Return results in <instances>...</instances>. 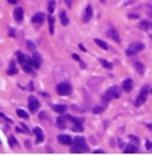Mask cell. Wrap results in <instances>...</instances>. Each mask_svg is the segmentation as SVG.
Wrapping results in <instances>:
<instances>
[{"instance_id":"1","label":"cell","mask_w":152,"mask_h":155,"mask_svg":"<svg viewBox=\"0 0 152 155\" xmlns=\"http://www.w3.org/2000/svg\"><path fill=\"white\" fill-rule=\"evenodd\" d=\"M87 151V145H86V141L83 137H76L75 141H73V148H72V152H86Z\"/></svg>"},{"instance_id":"2","label":"cell","mask_w":152,"mask_h":155,"mask_svg":"<svg viewBox=\"0 0 152 155\" xmlns=\"http://www.w3.org/2000/svg\"><path fill=\"white\" fill-rule=\"evenodd\" d=\"M120 94H121V90L118 86H111L106 90V93H104V96H103V100L104 102H110V100H113V99H118L120 97Z\"/></svg>"},{"instance_id":"3","label":"cell","mask_w":152,"mask_h":155,"mask_svg":"<svg viewBox=\"0 0 152 155\" xmlns=\"http://www.w3.org/2000/svg\"><path fill=\"white\" fill-rule=\"evenodd\" d=\"M148 92H149V88H148V86H144V88L141 89V93H139L138 97L135 99V106H137V107H141V106L145 103L147 96H148Z\"/></svg>"},{"instance_id":"4","label":"cell","mask_w":152,"mask_h":155,"mask_svg":"<svg viewBox=\"0 0 152 155\" xmlns=\"http://www.w3.org/2000/svg\"><path fill=\"white\" fill-rule=\"evenodd\" d=\"M56 92H58L59 96H68V94H70V92H72V86H70L68 82H62V83H59V85L56 86Z\"/></svg>"},{"instance_id":"5","label":"cell","mask_w":152,"mask_h":155,"mask_svg":"<svg viewBox=\"0 0 152 155\" xmlns=\"http://www.w3.org/2000/svg\"><path fill=\"white\" fill-rule=\"evenodd\" d=\"M38 107H40L38 99H37L35 96H30V97H28V109H30V111L34 113V111L38 110Z\"/></svg>"},{"instance_id":"6","label":"cell","mask_w":152,"mask_h":155,"mask_svg":"<svg viewBox=\"0 0 152 155\" xmlns=\"http://www.w3.org/2000/svg\"><path fill=\"white\" fill-rule=\"evenodd\" d=\"M139 28H141L142 31L148 33V35L152 38V23L151 21H148V20H142V21L139 23Z\"/></svg>"},{"instance_id":"7","label":"cell","mask_w":152,"mask_h":155,"mask_svg":"<svg viewBox=\"0 0 152 155\" xmlns=\"http://www.w3.org/2000/svg\"><path fill=\"white\" fill-rule=\"evenodd\" d=\"M58 141H59L61 144H64V145H70V144H73V140H72L69 135H66V134H61V135L58 137Z\"/></svg>"},{"instance_id":"8","label":"cell","mask_w":152,"mask_h":155,"mask_svg":"<svg viewBox=\"0 0 152 155\" xmlns=\"http://www.w3.org/2000/svg\"><path fill=\"white\" fill-rule=\"evenodd\" d=\"M30 62H31L33 68H35V69H38V68H40V65H41V58L38 57V54H37V52H34L33 58H30Z\"/></svg>"},{"instance_id":"9","label":"cell","mask_w":152,"mask_h":155,"mask_svg":"<svg viewBox=\"0 0 152 155\" xmlns=\"http://www.w3.org/2000/svg\"><path fill=\"white\" fill-rule=\"evenodd\" d=\"M92 14H93V9H92V6H87L86 9H85V13H83V23H89L90 21V19H92Z\"/></svg>"},{"instance_id":"10","label":"cell","mask_w":152,"mask_h":155,"mask_svg":"<svg viewBox=\"0 0 152 155\" xmlns=\"http://www.w3.org/2000/svg\"><path fill=\"white\" fill-rule=\"evenodd\" d=\"M137 151H138V145L134 144V142H130V144L125 145V148H124V152H125V154H135Z\"/></svg>"},{"instance_id":"11","label":"cell","mask_w":152,"mask_h":155,"mask_svg":"<svg viewBox=\"0 0 152 155\" xmlns=\"http://www.w3.org/2000/svg\"><path fill=\"white\" fill-rule=\"evenodd\" d=\"M144 48H145V45L142 44V43H132V44L130 45V49L131 51H134L135 54L139 52V51H142Z\"/></svg>"},{"instance_id":"12","label":"cell","mask_w":152,"mask_h":155,"mask_svg":"<svg viewBox=\"0 0 152 155\" xmlns=\"http://www.w3.org/2000/svg\"><path fill=\"white\" fill-rule=\"evenodd\" d=\"M23 19H24V10H23L21 7H17L14 10V20L16 21H21Z\"/></svg>"},{"instance_id":"13","label":"cell","mask_w":152,"mask_h":155,"mask_svg":"<svg viewBox=\"0 0 152 155\" xmlns=\"http://www.w3.org/2000/svg\"><path fill=\"white\" fill-rule=\"evenodd\" d=\"M45 20V14L44 13H35L34 16H33V19H31V21L35 23V24H40V23H42Z\"/></svg>"},{"instance_id":"14","label":"cell","mask_w":152,"mask_h":155,"mask_svg":"<svg viewBox=\"0 0 152 155\" xmlns=\"http://www.w3.org/2000/svg\"><path fill=\"white\" fill-rule=\"evenodd\" d=\"M16 57H17V61H19V62H20L21 65L27 64V62H30V58H27V57H25V55H24L23 52H20V51H19L17 54H16Z\"/></svg>"},{"instance_id":"15","label":"cell","mask_w":152,"mask_h":155,"mask_svg":"<svg viewBox=\"0 0 152 155\" xmlns=\"http://www.w3.org/2000/svg\"><path fill=\"white\" fill-rule=\"evenodd\" d=\"M107 35H109L110 38H113L115 43H120V37H118V33H117L114 28H110L109 31H107Z\"/></svg>"},{"instance_id":"16","label":"cell","mask_w":152,"mask_h":155,"mask_svg":"<svg viewBox=\"0 0 152 155\" xmlns=\"http://www.w3.org/2000/svg\"><path fill=\"white\" fill-rule=\"evenodd\" d=\"M123 89H124V92H127V93L131 92V90H132V79H130V78L125 79V80L123 82Z\"/></svg>"},{"instance_id":"17","label":"cell","mask_w":152,"mask_h":155,"mask_svg":"<svg viewBox=\"0 0 152 155\" xmlns=\"http://www.w3.org/2000/svg\"><path fill=\"white\" fill-rule=\"evenodd\" d=\"M52 110L56 111L58 114H64L66 111V106L65 104H52Z\"/></svg>"},{"instance_id":"18","label":"cell","mask_w":152,"mask_h":155,"mask_svg":"<svg viewBox=\"0 0 152 155\" xmlns=\"http://www.w3.org/2000/svg\"><path fill=\"white\" fill-rule=\"evenodd\" d=\"M33 133L37 135V142H41V141H44V134H42V130H41V128L35 127V128H33Z\"/></svg>"},{"instance_id":"19","label":"cell","mask_w":152,"mask_h":155,"mask_svg":"<svg viewBox=\"0 0 152 155\" xmlns=\"http://www.w3.org/2000/svg\"><path fill=\"white\" fill-rule=\"evenodd\" d=\"M56 126H58V128H65L66 127V116H59V117H58Z\"/></svg>"},{"instance_id":"20","label":"cell","mask_w":152,"mask_h":155,"mask_svg":"<svg viewBox=\"0 0 152 155\" xmlns=\"http://www.w3.org/2000/svg\"><path fill=\"white\" fill-rule=\"evenodd\" d=\"M48 23H49V34L54 35V33H55V19H54V16L48 17Z\"/></svg>"},{"instance_id":"21","label":"cell","mask_w":152,"mask_h":155,"mask_svg":"<svg viewBox=\"0 0 152 155\" xmlns=\"http://www.w3.org/2000/svg\"><path fill=\"white\" fill-rule=\"evenodd\" d=\"M7 73H9V75H16V73H17V68H16V61H11V62H10V68L7 69Z\"/></svg>"},{"instance_id":"22","label":"cell","mask_w":152,"mask_h":155,"mask_svg":"<svg viewBox=\"0 0 152 155\" xmlns=\"http://www.w3.org/2000/svg\"><path fill=\"white\" fill-rule=\"evenodd\" d=\"M135 69H137V72L139 73V75H144V72H145V68H144V65L141 64V62H135Z\"/></svg>"},{"instance_id":"23","label":"cell","mask_w":152,"mask_h":155,"mask_svg":"<svg viewBox=\"0 0 152 155\" xmlns=\"http://www.w3.org/2000/svg\"><path fill=\"white\" fill-rule=\"evenodd\" d=\"M94 43L99 45L100 48H103V49H109V45H107V43H104L103 40H99V38H96V40H94Z\"/></svg>"},{"instance_id":"24","label":"cell","mask_w":152,"mask_h":155,"mask_svg":"<svg viewBox=\"0 0 152 155\" xmlns=\"http://www.w3.org/2000/svg\"><path fill=\"white\" fill-rule=\"evenodd\" d=\"M61 21H62L64 25H68V24H69V19H68L65 11H61Z\"/></svg>"},{"instance_id":"25","label":"cell","mask_w":152,"mask_h":155,"mask_svg":"<svg viewBox=\"0 0 152 155\" xmlns=\"http://www.w3.org/2000/svg\"><path fill=\"white\" fill-rule=\"evenodd\" d=\"M75 133H82L83 131V127H82V123H75L73 128H72Z\"/></svg>"},{"instance_id":"26","label":"cell","mask_w":152,"mask_h":155,"mask_svg":"<svg viewBox=\"0 0 152 155\" xmlns=\"http://www.w3.org/2000/svg\"><path fill=\"white\" fill-rule=\"evenodd\" d=\"M23 69H24V72H27V73H31V72H33V65H31V62H27V64H24V65H23Z\"/></svg>"},{"instance_id":"27","label":"cell","mask_w":152,"mask_h":155,"mask_svg":"<svg viewBox=\"0 0 152 155\" xmlns=\"http://www.w3.org/2000/svg\"><path fill=\"white\" fill-rule=\"evenodd\" d=\"M106 109V106H96V107H93V113L94 114H100V113H103Z\"/></svg>"},{"instance_id":"28","label":"cell","mask_w":152,"mask_h":155,"mask_svg":"<svg viewBox=\"0 0 152 155\" xmlns=\"http://www.w3.org/2000/svg\"><path fill=\"white\" fill-rule=\"evenodd\" d=\"M55 6H56L55 0H49V4H48V11H49V13H54V10H55Z\"/></svg>"},{"instance_id":"29","label":"cell","mask_w":152,"mask_h":155,"mask_svg":"<svg viewBox=\"0 0 152 155\" xmlns=\"http://www.w3.org/2000/svg\"><path fill=\"white\" fill-rule=\"evenodd\" d=\"M17 116L21 117V118H28V113L27 111L21 110V109H17Z\"/></svg>"},{"instance_id":"30","label":"cell","mask_w":152,"mask_h":155,"mask_svg":"<svg viewBox=\"0 0 152 155\" xmlns=\"http://www.w3.org/2000/svg\"><path fill=\"white\" fill-rule=\"evenodd\" d=\"M9 145H10L11 148H14V147L17 145V140H16L14 137H9Z\"/></svg>"},{"instance_id":"31","label":"cell","mask_w":152,"mask_h":155,"mask_svg":"<svg viewBox=\"0 0 152 155\" xmlns=\"http://www.w3.org/2000/svg\"><path fill=\"white\" fill-rule=\"evenodd\" d=\"M100 64L106 68V69H111V68H113V65H111L110 62H107V61H104V59H100Z\"/></svg>"},{"instance_id":"32","label":"cell","mask_w":152,"mask_h":155,"mask_svg":"<svg viewBox=\"0 0 152 155\" xmlns=\"http://www.w3.org/2000/svg\"><path fill=\"white\" fill-rule=\"evenodd\" d=\"M0 117H1L3 120H6V121H9V123H13V121H11V118H9V117H6V116H4L3 113H0Z\"/></svg>"},{"instance_id":"33","label":"cell","mask_w":152,"mask_h":155,"mask_svg":"<svg viewBox=\"0 0 152 155\" xmlns=\"http://www.w3.org/2000/svg\"><path fill=\"white\" fill-rule=\"evenodd\" d=\"M130 138H131V142H134V144H137V145H138V138H137L135 135H131Z\"/></svg>"},{"instance_id":"34","label":"cell","mask_w":152,"mask_h":155,"mask_svg":"<svg viewBox=\"0 0 152 155\" xmlns=\"http://www.w3.org/2000/svg\"><path fill=\"white\" fill-rule=\"evenodd\" d=\"M27 45H28V48H30L31 51H35V48H34V44H33L31 41H28V43H27Z\"/></svg>"},{"instance_id":"35","label":"cell","mask_w":152,"mask_h":155,"mask_svg":"<svg viewBox=\"0 0 152 155\" xmlns=\"http://www.w3.org/2000/svg\"><path fill=\"white\" fill-rule=\"evenodd\" d=\"M145 147H147L148 150H149V148H152V142H151V141H147V142H145Z\"/></svg>"},{"instance_id":"36","label":"cell","mask_w":152,"mask_h":155,"mask_svg":"<svg viewBox=\"0 0 152 155\" xmlns=\"http://www.w3.org/2000/svg\"><path fill=\"white\" fill-rule=\"evenodd\" d=\"M9 34H10V37H16V35H14V30H13V28H10V30H9Z\"/></svg>"},{"instance_id":"37","label":"cell","mask_w":152,"mask_h":155,"mask_svg":"<svg viewBox=\"0 0 152 155\" xmlns=\"http://www.w3.org/2000/svg\"><path fill=\"white\" fill-rule=\"evenodd\" d=\"M72 58H73L75 61H80V58H79V55H76V54H73V55H72Z\"/></svg>"},{"instance_id":"38","label":"cell","mask_w":152,"mask_h":155,"mask_svg":"<svg viewBox=\"0 0 152 155\" xmlns=\"http://www.w3.org/2000/svg\"><path fill=\"white\" fill-rule=\"evenodd\" d=\"M72 1H73V0H65V3L68 6H72Z\"/></svg>"},{"instance_id":"39","label":"cell","mask_w":152,"mask_h":155,"mask_svg":"<svg viewBox=\"0 0 152 155\" xmlns=\"http://www.w3.org/2000/svg\"><path fill=\"white\" fill-rule=\"evenodd\" d=\"M7 1H9L10 4H16V3H17V0H7Z\"/></svg>"},{"instance_id":"40","label":"cell","mask_w":152,"mask_h":155,"mask_svg":"<svg viewBox=\"0 0 152 155\" xmlns=\"http://www.w3.org/2000/svg\"><path fill=\"white\" fill-rule=\"evenodd\" d=\"M131 19H138V14H130Z\"/></svg>"},{"instance_id":"41","label":"cell","mask_w":152,"mask_h":155,"mask_svg":"<svg viewBox=\"0 0 152 155\" xmlns=\"http://www.w3.org/2000/svg\"><path fill=\"white\" fill-rule=\"evenodd\" d=\"M79 48H80L82 51H86V48H85V47H83V45H82V44H79Z\"/></svg>"},{"instance_id":"42","label":"cell","mask_w":152,"mask_h":155,"mask_svg":"<svg viewBox=\"0 0 152 155\" xmlns=\"http://www.w3.org/2000/svg\"><path fill=\"white\" fill-rule=\"evenodd\" d=\"M151 93H152V89H151Z\"/></svg>"}]
</instances>
